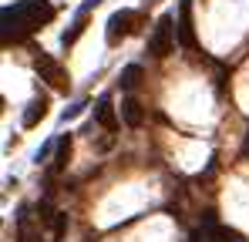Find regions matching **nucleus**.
Masks as SVG:
<instances>
[{
	"label": "nucleus",
	"mask_w": 249,
	"mask_h": 242,
	"mask_svg": "<svg viewBox=\"0 0 249 242\" xmlns=\"http://www.w3.org/2000/svg\"><path fill=\"white\" fill-rule=\"evenodd\" d=\"M206 232L212 236V242H246V236H243L239 229H232V225H219L212 212L206 215Z\"/></svg>",
	"instance_id": "6e6552de"
},
{
	"label": "nucleus",
	"mask_w": 249,
	"mask_h": 242,
	"mask_svg": "<svg viewBox=\"0 0 249 242\" xmlns=\"http://www.w3.org/2000/svg\"><path fill=\"white\" fill-rule=\"evenodd\" d=\"M175 20H172V14H162L159 20H155V27H152V37H148V54L152 57H168L172 51H175V37H178V27H172Z\"/></svg>",
	"instance_id": "7ed1b4c3"
},
{
	"label": "nucleus",
	"mask_w": 249,
	"mask_h": 242,
	"mask_svg": "<svg viewBox=\"0 0 249 242\" xmlns=\"http://www.w3.org/2000/svg\"><path fill=\"white\" fill-rule=\"evenodd\" d=\"M192 242H212V236H209L206 229H202V232H196V236H192Z\"/></svg>",
	"instance_id": "2eb2a0df"
},
{
	"label": "nucleus",
	"mask_w": 249,
	"mask_h": 242,
	"mask_svg": "<svg viewBox=\"0 0 249 242\" xmlns=\"http://www.w3.org/2000/svg\"><path fill=\"white\" fill-rule=\"evenodd\" d=\"M178 44L196 47V27H192V0L178 3Z\"/></svg>",
	"instance_id": "39448f33"
},
{
	"label": "nucleus",
	"mask_w": 249,
	"mask_h": 242,
	"mask_svg": "<svg viewBox=\"0 0 249 242\" xmlns=\"http://www.w3.org/2000/svg\"><path fill=\"white\" fill-rule=\"evenodd\" d=\"M44 115H47V98H44V94H37V98L27 104V111L20 115V124H24V128H34V124H41Z\"/></svg>",
	"instance_id": "9d476101"
},
{
	"label": "nucleus",
	"mask_w": 249,
	"mask_h": 242,
	"mask_svg": "<svg viewBox=\"0 0 249 242\" xmlns=\"http://www.w3.org/2000/svg\"><path fill=\"white\" fill-rule=\"evenodd\" d=\"M94 118L98 124H105L108 131H115L118 128V115H115V104H111V98L105 94V98H98V104H94Z\"/></svg>",
	"instance_id": "1a4fd4ad"
},
{
	"label": "nucleus",
	"mask_w": 249,
	"mask_h": 242,
	"mask_svg": "<svg viewBox=\"0 0 249 242\" xmlns=\"http://www.w3.org/2000/svg\"><path fill=\"white\" fill-rule=\"evenodd\" d=\"M84 27H88V10H81L78 17H74V24H71V31H64V37H61V44H64V51L68 47H74V40L84 34Z\"/></svg>",
	"instance_id": "ddd939ff"
},
{
	"label": "nucleus",
	"mask_w": 249,
	"mask_h": 242,
	"mask_svg": "<svg viewBox=\"0 0 249 242\" xmlns=\"http://www.w3.org/2000/svg\"><path fill=\"white\" fill-rule=\"evenodd\" d=\"M142 78H145V71H142V64H128L122 71V78H118V84H122L124 91H135L138 84H142Z\"/></svg>",
	"instance_id": "4468645a"
},
{
	"label": "nucleus",
	"mask_w": 249,
	"mask_h": 242,
	"mask_svg": "<svg viewBox=\"0 0 249 242\" xmlns=\"http://www.w3.org/2000/svg\"><path fill=\"white\" fill-rule=\"evenodd\" d=\"M142 24H145V17H142L138 10H118V14H111V17H108V31H105V40H108L111 47H118L124 37L138 34V31H142Z\"/></svg>",
	"instance_id": "f03ea898"
},
{
	"label": "nucleus",
	"mask_w": 249,
	"mask_h": 242,
	"mask_svg": "<svg viewBox=\"0 0 249 242\" xmlns=\"http://www.w3.org/2000/svg\"><path fill=\"white\" fill-rule=\"evenodd\" d=\"M17 242H44V232L34 222L31 208H20V215H17Z\"/></svg>",
	"instance_id": "423d86ee"
},
{
	"label": "nucleus",
	"mask_w": 249,
	"mask_h": 242,
	"mask_svg": "<svg viewBox=\"0 0 249 242\" xmlns=\"http://www.w3.org/2000/svg\"><path fill=\"white\" fill-rule=\"evenodd\" d=\"M34 71H37V74H41V81H47L54 91H68V84H71L68 71H64V68L51 57V54H44V51L34 57Z\"/></svg>",
	"instance_id": "20e7f679"
},
{
	"label": "nucleus",
	"mask_w": 249,
	"mask_h": 242,
	"mask_svg": "<svg viewBox=\"0 0 249 242\" xmlns=\"http://www.w3.org/2000/svg\"><path fill=\"white\" fill-rule=\"evenodd\" d=\"M71 158V135H61L57 138V152H54V158H51V175H61L64 172V165Z\"/></svg>",
	"instance_id": "9b49d317"
},
{
	"label": "nucleus",
	"mask_w": 249,
	"mask_h": 242,
	"mask_svg": "<svg viewBox=\"0 0 249 242\" xmlns=\"http://www.w3.org/2000/svg\"><path fill=\"white\" fill-rule=\"evenodd\" d=\"M37 212H41V222L51 225V236H54L57 242L64 239V232H68V215H64V212H57V208H51L47 202L37 205Z\"/></svg>",
	"instance_id": "0eeeda50"
},
{
	"label": "nucleus",
	"mask_w": 249,
	"mask_h": 242,
	"mask_svg": "<svg viewBox=\"0 0 249 242\" xmlns=\"http://www.w3.org/2000/svg\"><path fill=\"white\" fill-rule=\"evenodd\" d=\"M47 20H54V7L47 0H20L14 7H3V40L10 44V40L27 37Z\"/></svg>",
	"instance_id": "f257e3e1"
},
{
	"label": "nucleus",
	"mask_w": 249,
	"mask_h": 242,
	"mask_svg": "<svg viewBox=\"0 0 249 242\" xmlns=\"http://www.w3.org/2000/svg\"><path fill=\"white\" fill-rule=\"evenodd\" d=\"M122 118H124V124H131V128H142V121H145V108H142L135 98H124V101H122Z\"/></svg>",
	"instance_id": "f8f14e48"
}]
</instances>
